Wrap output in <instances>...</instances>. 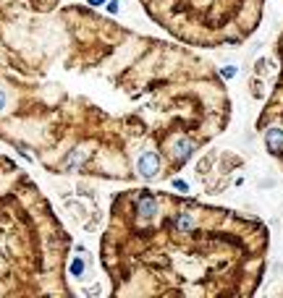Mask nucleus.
<instances>
[{"mask_svg":"<svg viewBox=\"0 0 283 298\" xmlns=\"http://www.w3.org/2000/svg\"><path fill=\"white\" fill-rule=\"evenodd\" d=\"M37 189L32 186V180L27 178L24 183L11 191V194H0V227H11V225H21V220L16 215H24L29 212L27 204H34L39 201L32 199L27 204H18V207L8 210L11 204L27 199V196H34ZM42 210V207H39ZM53 215H45V217H27L24 225H32V222H45L50 220ZM53 243H69V238H34V236H0V293H32L29 285H24L27 280H37L42 278V272H48L50 264L42 262V248H50Z\"/></svg>","mask_w":283,"mask_h":298,"instance_id":"nucleus-1","label":"nucleus"},{"mask_svg":"<svg viewBox=\"0 0 283 298\" xmlns=\"http://www.w3.org/2000/svg\"><path fill=\"white\" fill-rule=\"evenodd\" d=\"M137 170L142 178H155L160 170V157L158 152H142V157L137 159Z\"/></svg>","mask_w":283,"mask_h":298,"instance_id":"nucleus-2","label":"nucleus"},{"mask_svg":"<svg viewBox=\"0 0 283 298\" xmlns=\"http://www.w3.org/2000/svg\"><path fill=\"white\" fill-rule=\"evenodd\" d=\"M170 152H173V157H176L179 163H184V159H189V154L194 152V144L186 139V136H181V139H176L170 144Z\"/></svg>","mask_w":283,"mask_h":298,"instance_id":"nucleus-3","label":"nucleus"},{"mask_svg":"<svg viewBox=\"0 0 283 298\" xmlns=\"http://www.w3.org/2000/svg\"><path fill=\"white\" fill-rule=\"evenodd\" d=\"M265 144H268V149H270L273 154H278V152L283 149V128H278V126L268 128V131H265Z\"/></svg>","mask_w":283,"mask_h":298,"instance_id":"nucleus-4","label":"nucleus"},{"mask_svg":"<svg viewBox=\"0 0 283 298\" xmlns=\"http://www.w3.org/2000/svg\"><path fill=\"white\" fill-rule=\"evenodd\" d=\"M223 76H226V79H231V76H236V68H233V65H228V68H223Z\"/></svg>","mask_w":283,"mask_h":298,"instance_id":"nucleus-5","label":"nucleus"},{"mask_svg":"<svg viewBox=\"0 0 283 298\" xmlns=\"http://www.w3.org/2000/svg\"><path fill=\"white\" fill-rule=\"evenodd\" d=\"M81 269H84V264L76 259V262H74V267H71V272H74V274H81Z\"/></svg>","mask_w":283,"mask_h":298,"instance_id":"nucleus-6","label":"nucleus"},{"mask_svg":"<svg viewBox=\"0 0 283 298\" xmlns=\"http://www.w3.org/2000/svg\"><path fill=\"white\" fill-rule=\"evenodd\" d=\"M6 110V89H0V112Z\"/></svg>","mask_w":283,"mask_h":298,"instance_id":"nucleus-7","label":"nucleus"},{"mask_svg":"<svg viewBox=\"0 0 283 298\" xmlns=\"http://www.w3.org/2000/svg\"><path fill=\"white\" fill-rule=\"evenodd\" d=\"M107 11H111V13H118V0H113V3H107Z\"/></svg>","mask_w":283,"mask_h":298,"instance_id":"nucleus-8","label":"nucleus"},{"mask_svg":"<svg viewBox=\"0 0 283 298\" xmlns=\"http://www.w3.org/2000/svg\"><path fill=\"white\" fill-rule=\"evenodd\" d=\"M173 186H176L179 191H186V183L184 180H173Z\"/></svg>","mask_w":283,"mask_h":298,"instance_id":"nucleus-9","label":"nucleus"},{"mask_svg":"<svg viewBox=\"0 0 283 298\" xmlns=\"http://www.w3.org/2000/svg\"><path fill=\"white\" fill-rule=\"evenodd\" d=\"M102 3V0H90V6H100Z\"/></svg>","mask_w":283,"mask_h":298,"instance_id":"nucleus-10","label":"nucleus"}]
</instances>
